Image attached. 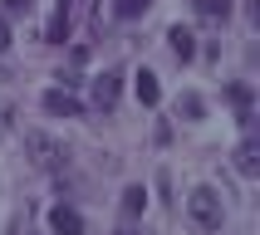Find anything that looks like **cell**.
Masks as SVG:
<instances>
[{
	"label": "cell",
	"mask_w": 260,
	"mask_h": 235,
	"mask_svg": "<svg viewBox=\"0 0 260 235\" xmlns=\"http://www.w3.org/2000/svg\"><path fill=\"white\" fill-rule=\"evenodd\" d=\"M202 113H206V103L197 98V93H182V98H177V118H191V123H197Z\"/></svg>",
	"instance_id": "cell-12"
},
{
	"label": "cell",
	"mask_w": 260,
	"mask_h": 235,
	"mask_svg": "<svg viewBox=\"0 0 260 235\" xmlns=\"http://www.w3.org/2000/svg\"><path fill=\"white\" fill-rule=\"evenodd\" d=\"M187 216L202 225V230H221V220H226V206H221V196L211 186H197L187 196Z\"/></svg>",
	"instance_id": "cell-2"
},
{
	"label": "cell",
	"mask_w": 260,
	"mask_h": 235,
	"mask_svg": "<svg viewBox=\"0 0 260 235\" xmlns=\"http://www.w3.org/2000/svg\"><path fill=\"white\" fill-rule=\"evenodd\" d=\"M29 10H35V0H5V20H20Z\"/></svg>",
	"instance_id": "cell-15"
},
{
	"label": "cell",
	"mask_w": 260,
	"mask_h": 235,
	"mask_svg": "<svg viewBox=\"0 0 260 235\" xmlns=\"http://www.w3.org/2000/svg\"><path fill=\"white\" fill-rule=\"evenodd\" d=\"M147 5H152V0H113V10L123 15V20H138V15H147Z\"/></svg>",
	"instance_id": "cell-13"
},
{
	"label": "cell",
	"mask_w": 260,
	"mask_h": 235,
	"mask_svg": "<svg viewBox=\"0 0 260 235\" xmlns=\"http://www.w3.org/2000/svg\"><path fill=\"white\" fill-rule=\"evenodd\" d=\"M236 172H241V176H255L260 172V142H255V132H246L241 147H236Z\"/></svg>",
	"instance_id": "cell-6"
},
{
	"label": "cell",
	"mask_w": 260,
	"mask_h": 235,
	"mask_svg": "<svg viewBox=\"0 0 260 235\" xmlns=\"http://www.w3.org/2000/svg\"><path fill=\"white\" fill-rule=\"evenodd\" d=\"M167 44H172V54L187 64V59H197V34H191L187 25H172L167 29Z\"/></svg>",
	"instance_id": "cell-7"
},
{
	"label": "cell",
	"mask_w": 260,
	"mask_h": 235,
	"mask_svg": "<svg viewBox=\"0 0 260 235\" xmlns=\"http://www.w3.org/2000/svg\"><path fill=\"white\" fill-rule=\"evenodd\" d=\"M197 15L202 20H226L231 15V0H197Z\"/></svg>",
	"instance_id": "cell-11"
},
{
	"label": "cell",
	"mask_w": 260,
	"mask_h": 235,
	"mask_svg": "<svg viewBox=\"0 0 260 235\" xmlns=\"http://www.w3.org/2000/svg\"><path fill=\"white\" fill-rule=\"evenodd\" d=\"M133 88H138V103H143V108H157V98H162V84H157V73H138V79H133Z\"/></svg>",
	"instance_id": "cell-8"
},
{
	"label": "cell",
	"mask_w": 260,
	"mask_h": 235,
	"mask_svg": "<svg viewBox=\"0 0 260 235\" xmlns=\"http://www.w3.org/2000/svg\"><path fill=\"white\" fill-rule=\"evenodd\" d=\"M44 40H49V44H64V40H69V10H54V20H49V29H44Z\"/></svg>",
	"instance_id": "cell-10"
},
{
	"label": "cell",
	"mask_w": 260,
	"mask_h": 235,
	"mask_svg": "<svg viewBox=\"0 0 260 235\" xmlns=\"http://www.w3.org/2000/svg\"><path fill=\"white\" fill-rule=\"evenodd\" d=\"M49 230L54 235H84V216H79L74 206H54V211H49Z\"/></svg>",
	"instance_id": "cell-5"
},
{
	"label": "cell",
	"mask_w": 260,
	"mask_h": 235,
	"mask_svg": "<svg viewBox=\"0 0 260 235\" xmlns=\"http://www.w3.org/2000/svg\"><path fill=\"white\" fill-rule=\"evenodd\" d=\"M226 98H231L236 108L246 113V108H250V88H246V84H231V88H226Z\"/></svg>",
	"instance_id": "cell-14"
},
{
	"label": "cell",
	"mask_w": 260,
	"mask_h": 235,
	"mask_svg": "<svg viewBox=\"0 0 260 235\" xmlns=\"http://www.w3.org/2000/svg\"><path fill=\"white\" fill-rule=\"evenodd\" d=\"M25 157L40 167V172H64L69 167V147L59 142V137H49V132H25Z\"/></svg>",
	"instance_id": "cell-1"
},
{
	"label": "cell",
	"mask_w": 260,
	"mask_h": 235,
	"mask_svg": "<svg viewBox=\"0 0 260 235\" xmlns=\"http://www.w3.org/2000/svg\"><path fill=\"white\" fill-rule=\"evenodd\" d=\"M118 206H123V216H128V220H138V216L147 211V191H143V186H128Z\"/></svg>",
	"instance_id": "cell-9"
},
{
	"label": "cell",
	"mask_w": 260,
	"mask_h": 235,
	"mask_svg": "<svg viewBox=\"0 0 260 235\" xmlns=\"http://www.w3.org/2000/svg\"><path fill=\"white\" fill-rule=\"evenodd\" d=\"M15 44V34H10V20H5V15H0V54H5V49H10Z\"/></svg>",
	"instance_id": "cell-16"
},
{
	"label": "cell",
	"mask_w": 260,
	"mask_h": 235,
	"mask_svg": "<svg viewBox=\"0 0 260 235\" xmlns=\"http://www.w3.org/2000/svg\"><path fill=\"white\" fill-rule=\"evenodd\" d=\"M44 113H54V118H84V103L74 98L69 88H49V93H44Z\"/></svg>",
	"instance_id": "cell-4"
},
{
	"label": "cell",
	"mask_w": 260,
	"mask_h": 235,
	"mask_svg": "<svg viewBox=\"0 0 260 235\" xmlns=\"http://www.w3.org/2000/svg\"><path fill=\"white\" fill-rule=\"evenodd\" d=\"M15 128V108H10V103H0V132H10Z\"/></svg>",
	"instance_id": "cell-17"
},
{
	"label": "cell",
	"mask_w": 260,
	"mask_h": 235,
	"mask_svg": "<svg viewBox=\"0 0 260 235\" xmlns=\"http://www.w3.org/2000/svg\"><path fill=\"white\" fill-rule=\"evenodd\" d=\"M118 88H123V69H103L99 79H93V103H99L103 113L118 103Z\"/></svg>",
	"instance_id": "cell-3"
}]
</instances>
